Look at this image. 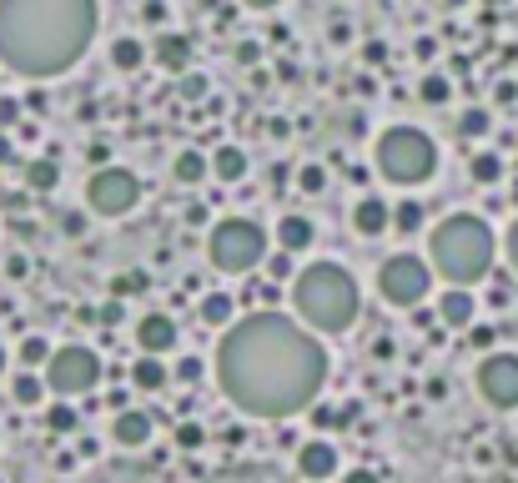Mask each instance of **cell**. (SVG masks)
Wrapping results in <instances>:
<instances>
[{
    "instance_id": "obj_1",
    "label": "cell",
    "mask_w": 518,
    "mask_h": 483,
    "mask_svg": "<svg viewBox=\"0 0 518 483\" xmlns=\"http://www.w3.org/2000/svg\"><path fill=\"white\" fill-rule=\"evenodd\" d=\"M216 383L252 418H292L313 408V397L323 393L327 353L313 327H297L287 312H247L222 333Z\"/></svg>"
},
{
    "instance_id": "obj_2",
    "label": "cell",
    "mask_w": 518,
    "mask_h": 483,
    "mask_svg": "<svg viewBox=\"0 0 518 483\" xmlns=\"http://www.w3.org/2000/svg\"><path fill=\"white\" fill-rule=\"evenodd\" d=\"M96 0H0V61L15 75H61L96 35Z\"/></svg>"
},
{
    "instance_id": "obj_3",
    "label": "cell",
    "mask_w": 518,
    "mask_h": 483,
    "mask_svg": "<svg viewBox=\"0 0 518 483\" xmlns=\"http://www.w3.org/2000/svg\"><path fill=\"white\" fill-rule=\"evenodd\" d=\"M292 302L313 333H347L357 322V282L337 262H307L292 277Z\"/></svg>"
},
{
    "instance_id": "obj_4",
    "label": "cell",
    "mask_w": 518,
    "mask_h": 483,
    "mask_svg": "<svg viewBox=\"0 0 518 483\" xmlns=\"http://www.w3.org/2000/svg\"><path fill=\"white\" fill-rule=\"evenodd\" d=\"M493 252H498V242H493V232H488V222H483V216H468V212L438 222V226H433V236H428L433 267H438L448 282H458V287H463V282L488 277Z\"/></svg>"
},
{
    "instance_id": "obj_5",
    "label": "cell",
    "mask_w": 518,
    "mask_h": 483,
    "mask_svg": "<svg viewBox=\"0 0 518 483\" xmlns=\"http://www.w3.org/2000/svg\"><path fill=\"white\" fill-rule=\"evenodd\" d=\"M373 161H378V172L388 176L393 186H423L438 172V146H433L418 126H393L378 136Z\"/></svg>"
},
{
    "instance_id": "obj_6",
    "label": "cell",
    "mask_w": 518,
    "mask_h": 483,
    "mask_svg": "<svg viewBox=\"0 0 518 483\" xmlns=\"http://www.w3.org/2000/svg\"><path fill=\"white\" fill-rule=\"evenodd\" d=\"M206 257H212L216 272H232V277L257 272L267 262V232L257 222H247V216H227V222H216L212 236H206Z\"/></svg>"
},
{
    "instance_id": "obj_7",
    "label": "cell",
    "mask_w": 518,
    "mask_h": 483,
    "mask_svg": "<svg viewBox=\"0 0 518 483\" xmlns=\"http://www.w3.org/2000/svg\"><path fill=\"white\" fill-rule=\"evenodd\" d=\"M101 383V357L91 347L71 343V347H55L51 363H45V387L61 397H81V393H96Z\"/></svg>"
},
{
    "instance_id": "obj_8",
    "label": "cell",
    "mask_w": 518,
    "mask_h": 483,
    "mask_svg": "<svg viewBox=\"0 0 518 483\" xmlns=\"http://www.w3.org/2000/svg\"><path fill=\"white\" fill-rule=\"evenodd\" d=\"M428 287H433L428 262L408 257V252L388 257V262H383V272H378V292L393 302V307H418V302L428 297Z\"/></svg>"
},
{
    "instance_id": "obj_9",
    "label": "cell",
    "mask_w": 518,
    "mask_h": 483,
    "mask_svg": "<svg viewBox=\"0 0 518 483\" xmlns=\"http://www.w3.org/2000/svg\"><path fill=\"white\" fill-rule=\"evenodd\" d=\"M86 202L96 216H126L131 206L141 202V182L126 172V166H101L86 182Z\"/></svg>"
},
{
    "instance_id": "obj_10",
    "label": "cell",
    "mask_w": 518,
    "mask_h": 483,
    "mask_svg": "<svg viewBox=\"0 0 518 483\" xmlns=\"http://www.w3.org/2000/svg\"><path fill=\"white\" fill-rule=\"evenodd\" d=\"M478 393L493 408H518V357L513 353H488L478 363Z\"/></svg>"
},
{
    "instance_id": "obj_11",
    "label": "cell",
    "mask_w": 518,
    "mask_h": 483,
    "mask_svg": "<svg viewBox=\"0 0 518 483\" xmlns=\"http://www.w3.org/2000/svg\"><path fill=\"white\" fill-rule=\"evenodd\" d=\"M136 347H141V353L166 357L176 347V322L166 317V312H146V317L136 322Z\"/></svg>"
},
{
    "instance_id": "obj_12",
    "label": "cell",
    "mask_w": 518,
    "mask_h": 483,
    "mask_svg": "<svg viewBox=\"0 0 518 483\" xmlns=\"http://www.w3.org/2000/svg\"><path fill=\"white\" fill-rule=\"evenodd\" d=\"M393 226V206L383 202V196H357V206H353V232L357 236H383Z\"/></svg>"
},
{
    "instance_id": "obj_13",
    "label": "cell",
    "mask_w": 518,
    "mask_h": 483,
    "mask_svg": "<svg viewBox=\"0 0 518 483\" xmlns=\"http://www.w3.org/2000/svg\"><path fill=\"white\" fill-rule=\"evenodd\" d=\"M297 468H303V478H333L337 473V448L327 438H307L303 448H297Z\"/></svg>"
},
{
    "instance_id": "obj_14",
    "label": "cell",
    "mask_w": 518,
    "mask_h": 483,
    "mask_svg": "<svg viewBox=\"0 0 518 483\" xmlns=\"http://www.w3.org/2000/svg\"><path fill=\"white\" fill-rule=\"evenodd\" d=\"M152 413H141V408H121L116 423H111V438L121 443V448H146V438H152Z\"/></svg>"
},
{
    "instance_id": "obj_15",
    "label": "cell",
    "mask_w": 518,
    "mask_h": 483,
    "mask_svg": "<svg viewBox=\"0 0 518 483\" xmlns=\"http://www.w3.org/2000/svg\"><path fill=\"white\" fill-rule=\"evenodd\" d=\"M152 55H156L162 71H186V65H192V41H186L182 31H162L156 45H152Z\"/></svg>"
},
{
    "instance_id": "obj_16",
    "label": "cell",
    "mask_w": 518,
    "mask_h": 483,
    "mask_svg": "<svg viewBox=\"0 0 518 483\" xmlns=\"http://www.w3.org/2000/svg\"><path fill=\"white\" fill-rule=\"evenodd\" d=\"M313 236H317V226L307 222V216H297V212H287L277 222V242L287 252H307V247H313Z\"/></svg>"
},
{
    "instance_id": "obj_17",
    "label": "cell",
    "mask_w": 518,
    "mask_h": 483,
    "mask_svg": "<svg viewBox=\"0 0 518 483\" xmlns=\"http://www.w3.org/2000/svg\"><path fill=\"white\" fill-rule=\"evenodd\" d=\"M438 322L443 327H468V322H473V297H468L463 287H448L438 302Z\"/></svg>"
},
{
    "instance_id": "obj_18",
    "label": "cell",
    "mask_w": 518,
    "mask_h": 483,
    "mask_svg": "<svg viewBox=\"0 0 518 483\" xmlns=\"http://www.w3.org/2000/svg\"><path fill=\"white\" fill-rule=\"evenodd\" d=\"M212 176L216 182H242L247 176V151L242 146H216V156H212Z\"/></svg>"
},
{
    "instance_id": "obj_19",
    "label": "cell",
    "mask_w": 518,
    "mask_h": 483,
    "mask_svg": "<svg viewBox=\"0 0 518 483\" xmlns=\"http://www.w3.org/2000/svg\"><path fill=\"white\" fill-rule=\"evenodd\" d=\"M131 383L141 387V393H156V387H166V363L156 353H141L136 363H131Z\"/></svg>"
},
{
    "instance_id": "obj_20",
    "label": "cell",
    "mask_w": 518,
    "mask_h": 483,
    "mask_svg": "<svg viewBox=\"0 0 518 483\" xmlns=\"http://www.w3.org/2000/svg\"><path fill=\"white\" fill-rule=\"evenodd\" d=\"M206 172H212V161H206L202 151H182V156H176V166H172V176H176L182 186L206 182Z\"/></svg>"
},
{
    "instance_id": "obj_21",
    "label": "cell",
    "mask_w": 518,
    "mask_h": 483,
    "mask_svg": "<svg viewBox=\"0 0 518 483\" xmlns=\"http://www.w3.org/2000/svg\"><path fill=\"white\" fill-rule=\"evenodd\" d=\"M232 312H237V302H232L227 292H206L202 297V322L206 327H232Z\"/></svg>"
},
{
    "instance_id": "obj_22",
    "label": "cell",
    "mask_w": 518,
    "mask_h": 483,
    "mask_svg": "<svg viewBox=\"0 0 518 483\" xmlns=\"http://www.w3.org/2000/svg\"><path fill=\"white\" fill-rule=\"evenodd\" d=\"M141 61H146V45H141L136 35H121V41L111 45V65H116V71H136Z\"/></svg>"
},
{
    "instance_id": "obj_23",
    "label": "cell",
    "mask_w": 518,
    "mask_h": 483,
    "mask_svg": "<svg viewBox=\"0 0 518 483\" xmlns=\"http://www.w3.org/2000/svg\"><path fill=\"white\" fill-rule=\"evenodd\" d=\"M55 182H61V166H55V161H31V166H25V186H31V192H55Z\"/></svg>"
},
{
    "instance_id": "obj_24",
    "label": "cell",
    "mask_w": 518,
    "mask_h": 483,
    "mask_svg": "<svg viewBox=\"0 0 518 483\" xmlns=\"http://www.w3.org/2000/svg\"><path fill=\"white\" fill-rule=\"evenodd\" d=\"M11 393H15V403H25V408H35V403H41V397H45V377H41V373H15Z\"/></svg>"
},
{
    "instance_id": "obj_25",
    "label": "cell",
    "mask_w": 518,
    "mask_h": 483,
    "mask_svg": "<svg viewBox=\"0 0 518 483\" xmlns=\"http://www.w3.org/2000/svg\"><path fill=\"white\" fill-rule=\"evenodd\" d=\"M423 222H428V212H423V202H398V206H393V226H398L403 236L423 232Z\"/></svg>"
},
{
    "instance_id": "obj_26",
    "label": "cell",
    "mask_w": 518,
    "mask_h": 483,
    "mask_svg": "<svg viewBox=\"0 0 518 483\" xmlns=\"http://www.w3.org/2000/svg\"><path fill=\"white\" fill-rule=\"evenodd\" d=\"M468 172H473V182H483V186H493L498 176H503V161L493 156V151H478L473 161H468Z\"/></svg>"
},
{
    "instance_id": "obj_27",
    "label": "cell",
    "mask_w": 518,
    "mask_h": 483,
    "mask_svg": "<svg viewBox=\"0 0 518 483\" xmlns=\"http://www.w3.org/2000/svg\"><path fill=\"white\" fill-rule=\"evenodd\" d=\"M76 423H81V413L65 408V403H51V408H45V428L51 433H76Z\"/></svg>"
},
{
    "instance_id": "obj_28",
    "label": "cell",
    "mask_w": 518,
    "mask_h": 483,
    "mask_svg": "<svg viewBox=\"0 0 518 483\" xmlns=\"http://www.w3.org/2000/svg\"><path fill=\"white\" fill-rule=\"evenodd\" d=\"M297 186H303L307 196H317L327 186V166H323V161H307L303 172H297Z\"/></svg>"
},
{
    "instance_id": "obj_29",
    "label": "cell",
    "mask_w": 518,
    "mask_h": 483,
    "mask_svg": "<svg viewBox=\"0 0 518 483\" xmlns=\"http://www.w3.org/2000/svg\"><path fill=\"white\" fill-rule=\"evenodd\" d=\"M448 75H423V86H418V96L428 101V106H443V101H448Z\"/></svg>"
},
{
    "instance_id": "obj_30",
    "label": "cell",
    "mask_w": 518,
    "mask_h": 483,
    "mask_svg": "<svg viewBox=\"0 0 518 483\" xmlns=\"http://www.w3.org/2000/svg\"><path fill=\"white\" fill-rule=\"evenodd\" d=\"M21 363H25V367L51 363V347H45V337H25V343H21Z\"/></svg>"
},
{
    "instance_id": "obj_31",
    "label": "cell",
    "mask_w": 518,
    "mask_h": 483,
    "mask_svg": "<svg viewBox=\"0 0 518 483\" xmlns=\"http://www.w3.org/2000/svg\"><path fill=\"white\" fill-rule=\"evenodd\" d=\"M267 277H272V282H287V277H292V252H287V247L267 252Z\"/></svg>"
},
{
    "instance_id": "obj_32",
    "label": "cell",
    "mask_w": 518,
    "mask_h": 483,
    "mask_svg": "<svg viewBox=\"0 0 518 483\" xmlns=\"http://www.w3.org/2000/svg\"><path fill=\"white\" fill-rule=\"evenodd\" d=\"M111 292H116V297H136V292H146V272H121V277L111 282Z\"/></svg>"
},
{
    "instance_id": "obj_33",
    "label": "cell",
    "mask_w": 518,
    "mask_h": 483,
    "mask_svg": "<svg viewBox=\"0 0 518 483\" xmlns=\"http://www.w3.org/2000/svg\"><path fill=\"white\" fill-rule=\"evenodd\" d=\"M458 131H463V136H483L488 131V111H463V121H458Z\"/></svg>"
},
{
    "instance_id": "obj_34",
    "label": "cell",
    "mask_w": 518,
    "mask_h": 483,
    "mask_svg": "<svg viewBox=\"0 0 518 483\" xmlns=\"http://www.w3.org/2000/svg\"><path fill=\"white\" fill-rule=\"evenodd\" d=\"M11 126H21V101L0 96V131H11Z\"/></svg>"
},
{
    "instance_id": "obj_35",
    "label": "cell",
    "mask_w": 518,
    "mask_h": 483,
    "mask_svg": "<svg viewBox=\"0 0 518 483\" xmlns=\"http://www.w3.org/2000/svg\"><path fill=\"white\" fill-rule=\"evenodd\" d=\"M176 443H182V448H202V443H206V433L196 428V423H182V428H176Z\"/></svg>"
},
{
    "instance_id": "obj_36",
    "label": "cell",
    "mask_w": 518,
    "mask_h": 483,
    "mask_svg": "<svg viewBox=\"0 0 518 483\" xmlns=\"http://www.w3.org/2000/svg\"><path fill=\"white\" fill-rule=\"evenodd\" d=\"M176 377H182V383H202V357H182V363H176Z\"/></svg>"
},
{
    "instance_id": "obj_37",
    "label": "cell",
    "mask_w": 518,
    "mask_h": 483,
    "mask_svg": "<svg viewBox=\"0 0 518 483\" xmlns=\"http://www.w3.org/2000/svg\"><path fill=\"white\" fill-rule=\"evenodd\" d=\"M182 96L186 101H202L206 96V75H182Z\"/></svg>"
},
{
    "instance_id": "obj_38",
    "label": "cell",
    "mask_w": 518,
    "mask_h": 483,
    "mask_svg": "<svg viewBox=\"0 0 518 483\" xmlns=\"http://www.w3.org/2000/svg\"><path fill=\"white\" fill-rule=\"evenodd\" d=\"M313 423H317V428H337L343 413H337V408H313Z\"/></svg>"
},
{
    "instance_id": "obj_39",
    "label": "cell",
    "mask_w": 518,
    "mask_h": 483,
    "mask_svg": "<svg viewBox=\"0 0 518 483\" xmlns=\"http://www.w3.org/2000/svg\"><path fill=\"white\" fill-rule=\"evenodd\" d=\"M257 292H262V302H267V307H277V297H282V287H277V282H272V277H267V282H262V287H257Z\"/></svg>"
},
{
    "instance_id": "obj_40",
    "label": "cell",
    "mask_w": 518,
    "mask_h": 483,
    "mask_svg": "<svg viewBox=\"0 0 518 483\" xmlns=\"http://www.w3.org/2000/svg\"><path fill=\"white\" fill-rule=\"evenodd\" d=\"M11 161H15V141L0 131V166H11Z\"/></svg>"
},
{
    "instance_id": "obj_41",
    "label": "cell",
    "mask_w": 518,
    "mask_h": 483,
    "mask_svg": "<svg viewBox=\"0 0 518 483\" xmlns=\"http://www.w3.org/2000/svg\"><path fill=\"white\" fill-rule=\"evenodd\" d=\"M503 247H508V262H513V272H518V222L508 226V242H503Z\"/></svg>"
},
{
    "instance_id": "obj_42",
    "label": "cell",
    "mask_w": 518,
    "mask_h": 483,
    "mask_svg": "<svg viewBox=\"0 0 518 483\" xmlns=\"http://www.w3.org/2000/svg\"><path fill=\"white\" fill-rule=\"evenodd\" d=\"M343 483H383V478H378V473H367V468H353Z\"/></svg>"
},
{
    "instance_id": "obj_43",
    "label": "cell",
    "mask_w": 518,
    "mask_h": 483,
    "mask_svg": "<svg viewBox=\"0 0 518 483\" xmlns=\"http://www.w3.org/2000/svg\"><path fill=\"white\" fill-rule=\"evenodd\" d=\"M363 55H367V61H373V65H378L383 55H388V51H383V41H367V45H363Z\"/></svg>"
},
{
    "instance_id": "obj_44",
    "label": "cell",
    "mask_w": 518,
    "mask_h": 483,
    "mask_svg": "<svg viewBox=\"0 0 518 483\" xmlns=\"http://www.w3.org/2000/svg\"><path fill=\"white\" fill-rule=\"evenodd\" d=\"M61 226H65V232H71V236H76V232H81V226H86V222H81V212H65V216H61Z\"/></svg>"
},
{
    "instance_id": "obj_45",
    "label": "cell",
    "mask_w": 518,
    "mask_h": 483,
    "mask_svg": "<svg viewBox=\"0 0 518 483\" xmlns=\"http://www.w3.org/2000/svg\"><path fill=\"white\" fill-rule=\"evenodd\" d=\"M473 347H493V327H473Z\"/></svg>"
},
{
    "instance_id": "obj_46",
    "label": "cell",
    "mask_w": 518,
    "mask_h": 483,
    "mask_svg": "<svg viewBox=\"0 0 518 483\" xmlns=\"http://www.w3.org/2000/svg\"><path fill=\"white\" fill-rule=\"evenodd\" d=\"M186 222L202 226V222H206V206H196V202H192V206H186Z\"/></svg>"
},
{
    "instance_id": "obj_47",
    "label": "cell",
    "mask_w": 518,
    "mask_h": 483,
    "mask_svg": "<svg viewBox=\"0 0 518 483\" xmlns=\"http://www.w3.org/2000/svg\"><path fill=\"white\" fill-rule=\"evenodd\" d=\"M257 55H262V51H257V45L247 41V45H242V51H237V61H242V65H252V61H257Z\"/></svg>"
},
{
    "instance_id": "obj_48",
    "label": "cell",
    "mask_w": 518,
    "mask_h": 483,
    "mask_svg": "<svg viewBox=\"0 0 518 483\" xmlns=\"http://www.w3.org/2000/svg\"><path fill=\"white\" fill-rule=\"evenodd\" d=\"M242 5H252V11H272L277 0H242Z\"/></svg>"
},
{
    "instance_id": "obj_49",
    "label": "cell",
    "mask_w": 518,
    "mask_h": 483,
    "mask_svg": "<svg viewBox=\"0 0 518 483\" xmlns=\"http://www.w3.org/2000/svg\"><path fill=\"white\" fill-rule=\"evenodd\" d=\"M0 373H5V347H0Z\"/></svg>"
},
{
    "instance_id": "obj_50",
    "label": "cell",
    "mask_w": 518,
    "mask_h": 483,
    "mask_svg": "<svg viewBox=\"0 0 518 483\" xmlns=\"http://www.w3.org/2000/svg\"><path fill=\"white\" fill-rule=\"evenodd\" d=\"M448 5H463V0H448Z\"/></svg>"
}]
</instances>
